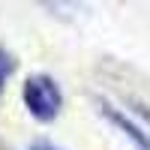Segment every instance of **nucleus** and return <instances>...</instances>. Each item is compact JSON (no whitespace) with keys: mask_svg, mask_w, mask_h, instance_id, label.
I'll list each match as a JSON object with an SVG mask.
<instances>
[{"mask_svg":"<svg viewBox=\"0 0 150 150\" xmlns=\"http://www.w3.org/2000/svg\"><path fill=\"white\" fill-rule=\"evenodd\" d=\"M27 150H60V147H54L51 141H33V144H30Z\"/></svg>","mask_w":150,"mask_h":150,"instance_id":"obj_5","label":"nucleus"},{"mask_svg":"<svg viewBox=\"0 0 150 150\" xmlns=\"http://www.w3.org/2000/svg\"><path fill=\"white\" fill-rule=\"evenodd\" d=\"M12 69H15V63H12L9 51H6V48H0V90H3V84H6V78H9Z\"/></svg>","mask_w":150,"mask_h":150,"instance_id":"obj_4","label":"nucleus"},{"mask_svg":"<svg viewBox=\"0 0 150 150\" xmlns=\"http://www.w3.org/2000/svg\"><path fill=\"white\" fill-rule=\"evenodd\" d=\"M138 114H141V117H144V120H147V123H150V111H147V108H144V105H138Z\"/></svg>","mask_w":150,"mask_h":150,"instance_id":"obj_6","label":"nucleus"},{"mask_svg":"<svg viewBox=\"0 0 150 150\" xmlns=\"http://www.w3.org/2000/svg\"><path fill=\"white\" fill-rule=\"evenodd\" d=\"M24 105H27V111L42 120V123H51L60 108H63V93H60V87L54 78H48V75H30L27 81H24Z\"/></svg>","mask_w":150,"mask_h":150,"instance_id":"obj_1","label":"nucleus"},{"mask_svg":"<svg viewBox=\"0 0 150 150\" xmlns=\"http://www.w3.org/2000/svg\"><path fill=\"white\" fill-rule=\"evenodd\" d=\"M45 3V9H51V12H57V15H72L75 9V0H42Z\"/></svg>","mask_w":150,"mask_h":150,"instance_id":"obj_3","label":"nucleus"},{"mask_svg":"<svg viewBox=\"0 0 150 150\" xmlns=\"http://www.w3.org/2000/svg\"><path fill=\"white\" fill-rule=\"evenodd\" d=\"M102 111H105V117H108L111 123H114L117 129H123V132H126L129 138L135 141V147H138V150H150V138H147V132H141V129L135 126V123H132V120H129L126 114H120V111H114L111 105H102Z\"/></svg>","mask_w":150,"mask_h":150,"instance_id":"obj_2","label":"nucleus"}]
</instances>
